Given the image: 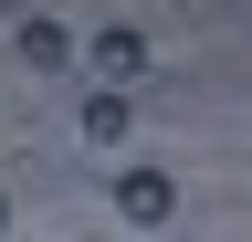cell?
Returning a JSON list of instances; mask_svg holds the SVG:
<instances>
[{
  "label": "cell",
  "instance_id": "cell-5",
  "mask_svg": "<svg viewBox=\"0 0 252 242\" xmlns=\"http://www.w3.org/2000/svg\"><path fill=\"white\" fill-rule=\"evenodd\" d=\"M0 232H11V200H0Z\"/></svg>",
  "mask_w": 252,
  "mask_h": 242
},
{
  "label": "cell",
  "instance_id": "cell-4",
  "mask_svg": "<svg viewBox=\"0 0 252 242\" xmlns=\"http://www.w3.org/2000/svg\"><path fill=\"white\" fill-rule=\"evenodd\" d=\"M126 127H137V95H105V84H94V95H84V137H94V147H116Z\"/></svg>",
  "mask_w": 252,
  "mask_h": 242
},
{
  "label": "cell",
  "instance_id": "cell-2",
  "mask_svg": "<svg viewBox=\"0 0 252 242\" xmlns=\"http://www.w3.org/2000/svg\"><path fill=\"white\" fill-rule=\"evenodd\" d=\"M116 210H126L137 232H158V221L179 210V169H158V158H137V169L116 179Z\"/></svg>",
  "mask_w": 252,
  "mask_h": 242
},
{
  "label": "cell",
  "instance_id": "cell-3",
  "mask_svg": "<svg viewBox=\"0 0 252 242\" xmlns=\"http://www.w3.org/2000/svg\"><path fill=\"white\" fill-rule=\"evenodd\" d=\"M21 64H32V74H74V64H84V42L63 32V21H42V11H21Z\"/></svg>",
  "mask_w": 252,
  "mask_h": 242
},
{
  "label": "cell",
  "instance_id": "cell-1",
  "mask_svg": "<svg viewBox=\"0 0 252 242\" xmlns=\"http://www.w3.org/2000/svg\"><path fill=\"white\" fill-rule=\"evenodd\" d=\"M84 64H94L105 95H137V84H147V32H137V21H105V32L84 42Z\"/></svg>",
  "mask_w": 252,
  "mask_h": 242
}]
</instances>
